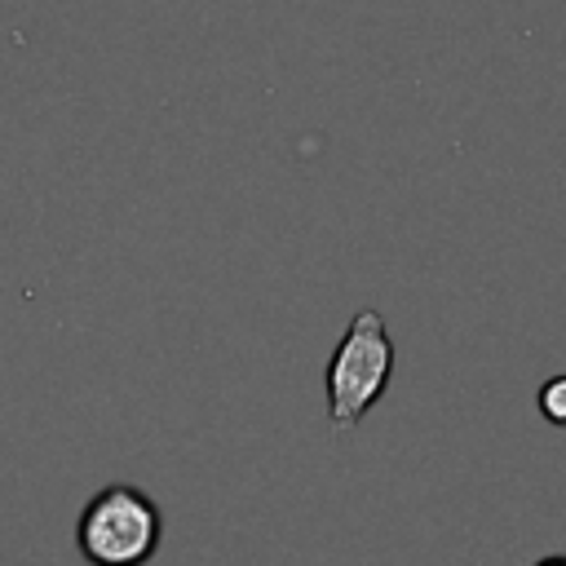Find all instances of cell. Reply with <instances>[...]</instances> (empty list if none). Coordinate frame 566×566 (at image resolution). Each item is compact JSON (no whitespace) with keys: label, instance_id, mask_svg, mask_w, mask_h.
<instances>
[{"label":"cell","instance_id":"obj_1","mask_svg":"<svg viewBox=\"0 0 566 566\" xmlns=\"http://www.w3.org/2000/svg\"><path fill=\"white\" fill-rule=\"evenodd\" d=\"M159 539H164L159 504L128 482L102 486L84 504L75 526V544L88 566H146Z\"/></svg>","mask_w":566,"mask_h":566},{"label":"cell","instance_id":"obj_2","mask_svg":"<svg viewBox=\"0 0 566 566\" xmlns=\"http://www.w3.org/2000/svg\"><path fill=\"white\" fill-rule=\"evenodd\" d=\"M394 376V340L376 310H358L327 363V420L354 429L385 394Z\"/></svg>","mask_w":566,"mask_h":566},{"label":"cell","instance_id":"obj_3","mask_svg":"<svg viewBox=\"0 0 566 566\" xmlns=\"http://www.w3.org/2000/svg\"><path fill=\"white\" fill-rule=\"evenodd\" d=\"M539 416L548 420V424H562L566 429V371L562 376H548L544 385H539Z\"/></svg>","mask_w":566,"mask_h":566},{"label":"cell","instance_id":"obj_4","mask_svg":"<svg viewBox=\"0 0 566 566\" xmlns=\"http://www.w3.org/2000/svg\"><path fill=\"white\" fill-rule=\"evenodd\" d=\"M535 566H566V557H562V553H553V557H539Z\"/></svg>","mask_w":566,"mask_h":566}]
</instances>
